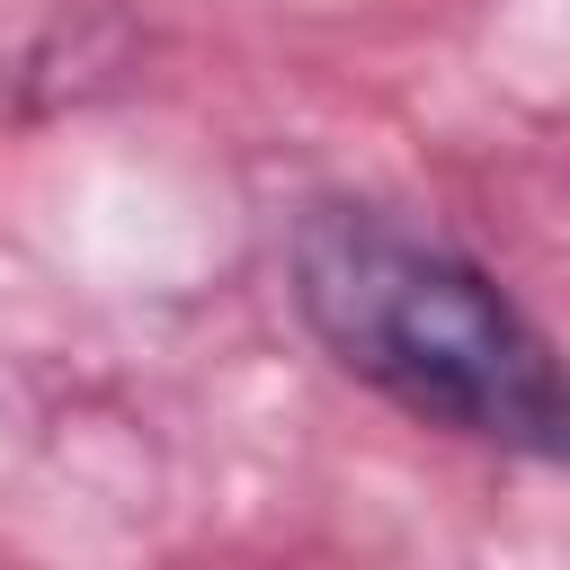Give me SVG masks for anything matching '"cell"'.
<instances>
[{
    "label": "cell",
    "instance_id": "1",
    "mask_svg": "<svg viewBox=\"0 0 570 570\" xmlns=\"http://www.w3.org/2000/svg\"><path fill=\"white\" fill-rule=\"evenodd\" d=\"M285 276H294L303 330L338 356V374H356L419 428H445L525 463L561 454L570 410H561L552 338L463 249L374 205H312L294 223Z\"/></svg>",
    "mask_w": 570,
    "mask_h": 570
}]
</instances>
